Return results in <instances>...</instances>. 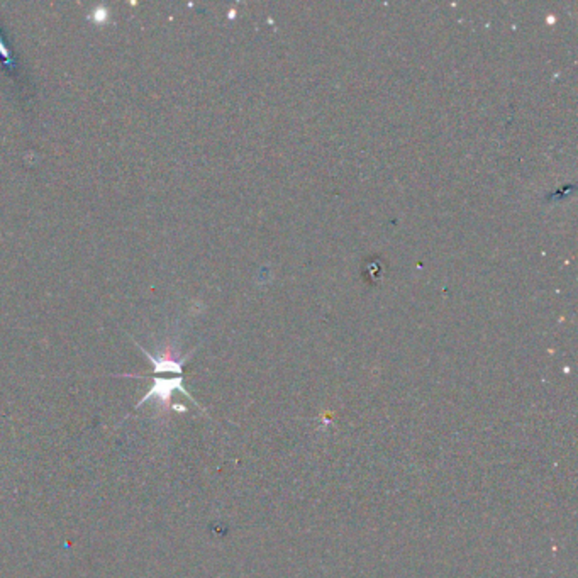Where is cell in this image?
I'll return each instance as SVG.
<instances>
[{
	"mask_svg": "<svg viewBox=\"0 0 578 578\" xmlns=\"http://www.w3.org/2000/svg\"><path fill=\"white\" fill-rule=\"evenodd\" d=\"M94 14H95V22H104L105 19L109 17L107 10H105L104 7H98V9H95Z\"/></svg>",
	"mask_w": 578,
	"mask_h": 578,
	"instance_id": "obj_3",
	"label": "cell"
},
{
	"mask_svg": "<svg viewBox=\"0 0 578 578\" xmlns=\"http://www.w3.org/2000/svg\"><path fill=\"white\" fill-rule=\"evenodd\" d=\"M182 382H184L182 375L173 376V378H165V376H155L153 387L148 390V394L144 395L143 401L138 402L136 409H138V407H141L143 404H146V402H150L151 399H155V401H157L158 404L163 407V409H168L170 401H172V394L175 390H180L182 394H185L187 397H190V395L187 394V390H185L184 385H182Z\"/></svg>",
	"mask_w": 578,
	"mask_h": 578,
	"instance_id": "obj_1",
	"label": "cell"
},
{
	"mask_svg": "<svg viewBox=\"0 0 578 578\" xmlns=\"http://www.w3.org/2000/svg\"><path fill=\"white\" fill-rule=\"evenodd\" d=\"M0 56H2L3 63H6L7 67H12V64H14L12 55H10V51H9V48H7V44L3 43L2 34H0Z\"/></svg>",
	"mask_w": 578,
	"mask_h": 578,
	"instance_id": "obj_2",
	"label": "cell"
}]
</instances>
